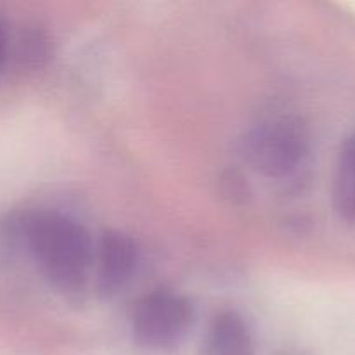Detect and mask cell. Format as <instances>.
I'll use <instances>...</instances> for the list:
<instances>
[{"label": "cell", "mask_w": 355, "mask_h": 355, "mask_svg": "<svg viewBox=\"0 0 355 355\" xmlns=\"http://www.w3.org/2000/svg\"><path fill=\"white\" fill-rule=\"evenodd\" d=\"M194 319L196 311L189 297L168 288H158L135 304L130 314L132 340L148 352H173L186 342Z\"/></svg>", "instance_id": "3"}, {"label": "cell", "mask_w": 355, "mask_h": 355, "mask_svg": "<svg viewBox=\"0 0 355 355\" xmlns=\"http://www.w3.org/2000/svg\"><path fill=\"white\" fill-rule=\"evenodd\" d=\"M139 246L134 238L116 229H107L96 243L92 286L104 300L123 293L137 272Z\"/></svg>", "instance_id": "4"}, {"label": "cell", "mask_w": 355, "mask_h": 355, "mask_svg": "<svg viewBox=\"0 0 355 355\" xmlns=\"http://www.w3.org/2000/svg\"><path fill=\"white\" fill-rule=\"evenodd\" d=\"M16 232L38 272L58 293L76 298L92 286L96 243L78 218L40 208L24 214Z\"/></svg>", "instance_id": "1"}, {"label": "cell", "mask_w": 355, "mask_h": 355, "mask_svg": "<svg viewBox=\"0 0 355 355\" xmlns=\"http://www.w3.org/2000/svg\"><path fill=\"white\" fill-rule=\"evenodd\" d=\"M311 132L295 116L260 121L243 139V155L255 172L267 179H290L311 156Z\"/></svg>", "instance_id": "2"}, {"label": "cell", "mask_w": 355, "mask_h": 355, "mask_svg": "<svg viewBox=\"0 0 355 355\" xmlns=\"http://www.w3.org/2000/svg\"><path fill=\"white\" fill-rule=\"evenodd\" d=\"M200 355H259L255 333L241 312L224 309L208 322Z\"/></svg>", "instance_id": "5"}, {"label": "cell", "mask_w": 355, "mask_h": 355, "mask_svg": "<svg viewBox=\"0 0 355 355\" xmlns=\"http://www.w3.org/2000/svg\"><path fill=\"white\" fill-rule=\"evenodd\" d=\"M0 52H2V30H0Z\"/></svg>", "instance_id": "8"}, {"label": "cell", "mask_w": 355, "mask_h": 355, "mask_svg": "<svg viewBox=\"0 0 355 355\" xmlns=\"http://www.w3.org/2000/svg\"><path fill=\"white\" fill-rule=\"evenodd\" d=\"M331 205L343 222H355V130L340 146L331 180Z\"/></svg>", "instance_id": "6"}, {"label": "cell", "mask_w": 355, "mask_h": 355, "mask_svg": "<svg viewBox=\"0 0 355 355\" xmlns=\"http://www.w3.org/2000/svg\"><path fill=\"white\" fill-rule=\"evenodd\" d=\"M277 355H305V354L297 352V350H281V352H277Z\"/></svg>", "instance_id": "7"}]
</instances>
